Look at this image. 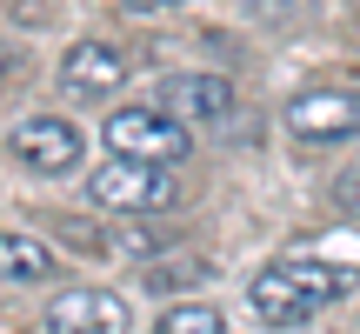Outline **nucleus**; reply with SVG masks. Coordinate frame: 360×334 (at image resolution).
Listing matches in <instances>:
<instances>
[{
    "mask_svg": "<svg viewBox=\"0 0 360 334\" xmlns=\"http://www.w3.org/2000/svg\"><path fill=\"white\" fill-rule=\"evenodd\" d=\"M347 287H354L347 268H327V261H274V268H260L254 281H247V308L267 328H307L314 314H321L327 301H340Z\"/></svg>",
    "mask_w": 360,
    "mask_h": 334,
    "instance_id": "f257e3e1",
    "label": "nucleus"
},
{
    "mask_svg": "<svg viewBox=\"0 0 360 334\" xmlns=\"http://www.w3.org/2000/svg\"><path fill=\"white\" fill-rule=\"evenodd\" d=\"M107 154L114 161H141V167H180L193 147V128H180L174 114H160V107H114L101 128Z\"/></svg>",
    "mask_w": 360,
    "mask_h": 334,
    "instance_id": "f03ea898",
    "label": "nucleus"
},
{
    "mask_svg": "<svg viewBox=\"0 0 360 334\" xmlns=\"http://www.w3.org/2000/svg\"><path fill=\"white\" fill-rule=\"evenodd\" d=\"M174 201H180L174 167H141V161L94 167V207H107V214H160Z\"/></svg>",
    "mask_w": 360,
    "mask_h": 334,
    "instance_id": "7ed1b4c3",
    "label": "nucleus"
},
{
    "mask_svg": "<svg viewBox=\"0 0 360 334\" xmlns=\"http://www.w3.org/2000/svg\"><path fill=\"white\" fill-rule=\"evenodd\" d=\"M40 328H47V334H127L134 308L114 295V287H67V295L47 301Z\"/></svg>",
    "mask_w": 360,
    "mask_h": 334,
    "instance_id": "20e7f679",
    "label": "nucleus"
},
{
    "mask_svg": "<svg viewBox=\"0 0 360 334\" xmlns=\"http://www.w3.org/2000/svg\"><path fill=\"white\" fill-rule=\"evenodd\" d=\"M7 147H13V161H20V167H34V174H47V180L74 174V167H80V154H87L80 128H67V120H53V114H34V120H20Z\"/></svg>",
    "mask_w": 360,
    "mask_h": 334,
    "instance_id": "39448f33",
    "label": "nucleus"
},
{
    "mask_svg": "<svg viewBox=\"0 0 360 334\" xmlns=\"http://www.w3.org/2000/svg\"><path fill=\"white\" fill-rule=\"evenodd\" d=\"M240 107L227 74H174L160 80V114H174L180 128H220V120Z\"/></svg>",
    "mask_w": 360,
    "mask_h": 334,
    "instance_id": "423d86ee",
    "label": "nucleus"
},
{
    "mask_svg": "<svg viewBox=\"0 0 360 334\" xmlns=\"http://www.w3.org/2000/svg\"><path fill=\"white\" fill-rule=\"evenodd\" d=\"M287 128L300 134V141H347V134H360V94L347 87H307L287 101Z\"/></svg>",
    "mask_w": 360,
    "mask_h": 334,
    "instance_id": "0eeeda50",
    "label": "nucleus"
},
{
    "mask_svg": "<svg viewBox=\"0 0 360 334\" xmlns=\"http://www.w3.org/2000/svg\"><path fill=\"white\" fill-rule=\"evenodd\" d=\"M134 61L114 47V40H80V47H67L60 61V87L74 94V101H107L114 87H127Z\"/></svg>",
    "mask_w": 360,
    "mask_h": 334,
    "instance_id": "6e6552de",
    "label": "nucleus"
},
{
    "mask_svg": "<svg viewBox=\"0 0 360 334\" xmlns=\"http://www.w3.org/2000/svg\"><path fill=\"white\" fill-rule=\"evenodd\" d=\"M60 274V261H53L47 241H34V234H0V281H53Z\"/></svg>",
    "mask_w": 360,
    "mask_h": 334,
    "instance_id": "1a4fd4ad",
    "label": "nucleus"
},
{
    "mask_svg": "<svg viewBox=\"0 0 360 334\" xmlns=\"http://www.w3.org/2000/svg\"><path fill=\"white\" fill-rule=\"evenodd\" d=\"M147 334H227V321H220V308H207V301H180V308H167Z\"/></svg>",
    "mask_w": 360,
    "mask_h": 334,
    "instance_id": "9d476101",
    "label": "nucleus"
},
{
    "mask_svg": "<svg viewBox=\"0 0 360 334\" xmlns=\"http://www.w3.org/2000/svg\"><path fill=\"white\" fill-rule=\"evenodd\" d=\"M334 207H340L347 221H360V167H354V174H340V180H334Z\"/></svg>",
    "mask_w": 360,
    "mask_h": 334,
    "instance_id": "9b49d317",
    "label": "nucleus"
},
{
    "mask_svg": "<svg viewBox=\"0 0 360 334\" xmlns=\"http://www.w3.org/2000/svg\"><path fill=\"white\" fill-rule=\"evenodd\" d=\"M127 13H167V7H193V0H120Z\"/></svg>",
    "mask_w": 360,
    "mask_h": 334,
    "instance_id": "f8f14e48",
    "label": "nucleus"
},
{
    "mask_svg": "<svg viewBox=\"0 0 360 334\" xmlns=\"http://www.w3.org/2000/svg\"><path fill=\"white\" fill-rule=\"evenodd\" d=\"M7 61H13V54H7V47H0V74H7Z\"/></svg>",
    "mask_w": 360,
    "mask_h": 334,
    "instance_id": "ddd939ff",
    "label": "nucleus"
}]
</instances>
